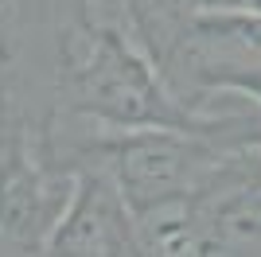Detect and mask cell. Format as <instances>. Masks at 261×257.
<instances>
[{
  "label": "cell",
  "mask_w": 261,
  "mask_h": 257,
  "mask_svg": "<svg viewBox=\"0 0 261 257\" xmlns=\"http://www.w3.org/2000/svg\"><path fill=\"white\" fill-rule=\"evenodd\" d=\"M74 187V164L51 128L0 121V246L4 253H43Z\"/></svg>",
  "instance_id": "1"
},
{
  "label": "cell",
  "mask_w": 261,
  "mask_h": 257,
  "mask_svg": "<svg viewBox=\"0 0 261 257\" xmlns=\"http://www.w3.org/2000/svg\"><path fill=\"white\" fill-rule=\"evenodd\" d=\"M78 0H0V121L51 128L63 28Z\"/></svg>",
  "instance_id": "2"
},
{
  "label": "cell",
  "mask_w": 261,
  "mask_h": 257,
  "mask_svg": "<svg viewBox=\"0 0 261 257\" xmlns=\"http://www.w3.org/2000/svg\"><path fill=\"white\" fill-rule=\"evenodd\" d=\"M43 253H98V257H133L141 253L137 214L121 195L106 164L74 160V187L66 199Z\"/></svg>",
  "instance_id": "3"
},
{
  "label": "cell",
  "mask_w": 261,
  "mask_h": 257,
  "mask_svg": "<svg viewBox=\"0 0 261 257\" xmlns=\"http://www.w3.org/2000/svg\"><path fill=\"white\" fill-rule=\"evenodd\" d=\"M0 253H4V246H0Z\"/></svg>",
  "instance_id": "4"
}]
</instances>
